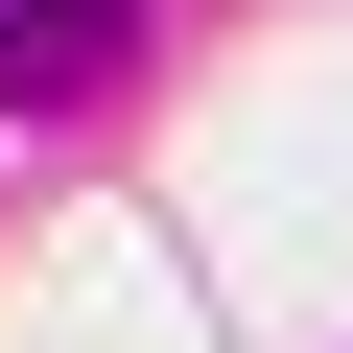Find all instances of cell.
I'll return each instance as SVG.
<instances>
[{
    "instance_id": "cell-1",
    "label": "cell",
    "mask_w": 353,
    "mask_h": 353,
    "mask_svg": "<svg viewBox=\"0 0 353 353\" xmlns=\"http://www.w3.org/2000/svg\"><path fill=\"white\" fill-rule=\"evenodd\" d=\"M118 71H141V0H0V94L71 118V94H118Z\"/></svg>"
}]
</instances>
